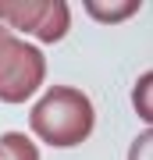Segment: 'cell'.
<instances>
[{
    "label": "cell",
    "instance_id": "cell-1",
    "mask_svg": "<svg viewBox=\"0 0 153 160\" xmlns=\"http://www.w3.org/2000/svg\"><path fill=\"white\" fill-rule=\"evenodd\" d=\"M28 125H32L36 139H43L46 146L68 149L79 146L93 135V125H96V114H93V103L82 89L75 86H54L46 89V96L32 107L28 114Z\"/></svg>",
    "mask_w": 153,
    "mask_h": 160
},
{
    "label": "cell",
    "instance_id": "cell-2",
    "mask_svg": "<svg viewBox=\"0 0 153 160\" xmlns=\"http://www.w3.org/2000/svg\"><path fill=\"white\" fill-rule=\"evenodd\" d=\"M0 22L4 29H18V32H32L39 36L43 43H57L64 39L71 25V11L64 0H25V4H14V0H0Z\"/></svg>",
    "mask_w": 153,
    "mask_h": 160
},
{
    "label": "cell",
    "instance_id": "cell-3",
    "mask_svg": "<svg viewBox=\"0 0 153 160\" xmlns=\"http://www.w3.org/2000/svg\"><path fill=\"white\" fill-rule=\"evenodd\" d=\"M46 78V61H43V50L32 43H22V53L18 61L11 64L7 78L0 82V100L4 103H25L36 89L43 86Z\"/></svg>",
    "mask_w": 153,
    "mask_h": 160
},
{
    "label": "cell",
    "instance_id": "cell-4",
    "mask_svg": "<svg viewBox=\"0 0 153 160\" xmlns=\"http://www.w3.org/2000/svg\"><path fill=\"white\" fill-rule=\"evenodd\" d=\"M85 11L89 18H96V22H125L139 11V0H110V4H103V0H85Z\"/></svg>",
    "mask_w": 153,
    "mask_h": 160
},
{
    "label": "cell",
    "instance_id": "cell-5",
    "mask_svg": "<svg viewBox=\"0 0 153 160\" xmlns=\"http://www.w3.org/2000/svg\"><path fill=\"white\" fill-rule=\"evenodd\" d=\"M0 149L7 153V160H39V149L32 146V139L22 132H4L0 135Z\"/></svg>",
    "mask_w": 153,
    "mask_h": 160
},
{
    "label": "cell",
    "instance_id": "cell-6",
    "mask_svg": "<svg viewBox=\"0 0 153 160\" xmlns=\"http://www.w3.org/2000/svg\"><path fill=\"white\" fill-rule=\"evenodd\" d=\"M18 53H22V39L0 25V82L7 78V71H11V64L18 61Z\"/></svg>",
    "mask_w": 153,
    "mask_h": 160
},
{
    "label": "cell",
    "instance_id": "cell-7",
    "mask_svg": "<svg viewBox=\"0 0 153 160\" xmlns=\"http://www.w3.org/2000/svg\"><path fill=\"white\" fill-rule=\"evenodd\" d=\"M0 160H7V153H4V149H0Z\"/></svg>",
    "mask_w": 153,
    "mask_h": 160
}]
</instances>
